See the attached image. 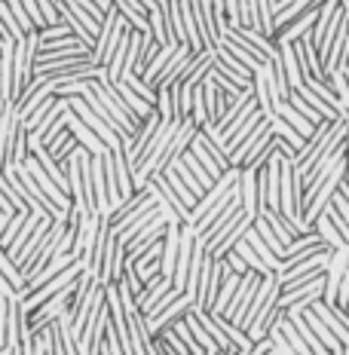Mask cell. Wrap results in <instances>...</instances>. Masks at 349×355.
<instances>
[{"mask_svg":"<svg viewBox=\"0 0 349 355\" xmlns=\"http://www.w3.org/2000/svg\"><path fill=\"white\" fill-rule=\"evenodd\" d=\"M120 80H123V83H126V86H129V89H132V92H135V95H138V98H141V101H147V105H151V107H153V101H157V89H151V86H147V83H144V80H141V77H138V73H123V77H120ZM120 80H117V83H120Z\"/></svg>","mask_w":349,"mask_h":355,"instance_id":"obj_37","label":"cell"},{"mask_svg":"<svg viewBox=\"0 0 349 355\" xmlns=\"http://www.w3.org/2000/svg\"><path fill=\"white\" fill-rule=\"evenodd\" d=\"M92 3H95V6H99V10H101V12H108V10H110V6H114V3H110V0H92Z\"/></svg>","mask_w":349,"mask_h":355,"instance_id":"obj_52","label":"cell"},{"mask_svg":"<svg viewBox=\"0 0 349 355\" xmlns=\"http://www.w3.org/2000/svg\"><path fill=\"white\" fill-rule=\"evenodd\" d=\"M193 306V300L187 297V294H178V297L169 303V306H162L157 315H151L147 322V328H151V334H162V331H169L175 322H181L184 315H187V309Z\"/></svg>","mask_w":349,"mask_h":355,"instance_id":"obj_8","label":"cell"},{"mask_svg":"<svg viewBox=\"0 0 349 355\" xmlns=\"http://www.w3.org/2000/svg\"><path fill=\"white\" fill-rule=\"evenodd\" d=\"M56 98H58V95L53 92V95H46V98H43L40 101V105H37L34 110H31V114H28L25 116V120H22V125H25V132H34L37 129V125H40L43 123V116H46L49 114V110H53V105H56Z\"/></svg>","mask_w":349,"mask_h":355,"instance_id":"obj_38","label":"cell"},{"mask_svg":"<svg viewBox=\"0 0 349 355\" xmlns=\"http://www.w3.org/2000/svg\"><path fill=\"white\" fill-rule=\"evenodd\" d=\"M331 205H334V209H337V214H340V218H343L346 224H349V202H346V196L340 193V190H334V196H331Z\"/></svg>","mask_w":349,"mask_h":355,"instance_id":"obj_49","label":"cell"},{"mask_svg":"<svg viewBox=\"0 0 349 355\" xmlns=\"http://www.w3.org/2000/svg\"><path fill=\"white\" fill-rule=\"evenodd\" d=\"M270 135H273V138H282V141H285V144H288V147H291V150H294V157H297V153H300V147H303V138L297 135V132H294V129H291V125H288L285 120H279L276 114L270 116Z\"/></svg>","mask_w":349,"mask_h":355,"instance_id":"obj_27","label":"cell"},{"mask_svg":"<svg viewBox=\"0 0 349 355\" xmlns=\"http://www.w3.org/2000/svg\"><path fill=\"white\" fill-rule=\"evenodd\" d=\"M300 315H303V322L309 324V331H313V334H316L318 340H322V346H325V349H328V352H340V349H343V346L337 343V337H334L331 331L325 328V322L318 319V315H316L309 306H307V309H300Z\"/></svg>","mask_w":349,"mask_h":355,"instance_id":"obj_22","label":"cell"},{"mask_svg":"<svg viewBox=\"0 0 349 355\" xmlns=\"http://www.w3.org/2000/svg\"><path fill=\"white\" fill-rule=\"evenodd\" d=\"M166 224H169V220L162 218V214H157V218H153L151 224H144V227H141V230H138V233L129 239V245H126V257H129V261H135V257H138V254H141V251H144L147 245H151V242L162 239V233H166Z\"/></svg>","mask_w":349,"mask_h":355,"instance_id":"obj_12","label":"cell"},{"mask_svg":"<svg viewBox=\"0 0 349 355\" xmlns=\"http://www.w3.org/2000/svg\"><path fill=\"white\" fill-rule=\"evenodd\" d=\"M276 328L282 331V337L288 340V346H291V349H294V355H313V352H309V346L303 343V337L297 334V328H294V324L285 319V315H282V319L276 322Z\"/></svg>","mask_w":349,"mask_h":355,"instance_id":"obj_34","label":"cell"},{"mask_svg":"<svg viewBox=\"0 0 349 355\" xmlns=\"http://www.w3.org/2000/svg\"><path fill=\"white\" fill-rule=\"evenodd\" d=\"M153 110L160 114L162 123H175V114H172V89H157V101H153Z\"/></svg>","mask_w":349,"mask_h":355,"instance_id":"obj_42","label":"cell"},{"mask_svg":"<svg viewBox=\"0 0 349 355\" xmlns=\"http://www.w3.org/2000/svg\"><path fill=\"white\" fill-rule=\"evenodd\" d=\"M144 187H151L153 193H157V196L162 199V202H166L169 209H172V211L178 214V220H181V224H187V220H190V209L181 202V199L175 196V190L169 187V184H166V178H162V175H151V178H147V184H144Z\"/></svg>","mask_w":349,"mask_h":355,"instance_id":"obj_16","label":"cell"},{"mask_svg":"<svg viewBox=\"0 0 349 355\" xmlns=\"http://www.w3.org/2000/svg\"><path fill=\"white\" fill-rule=\"evenodd\" d=\"M114 89H117V95H120V98H123L126 110H129V114L135 116V120H144V116H151V114H153V107L147 105V101H141L138 95L132 92V89L126 86V83H123V80H120V83H114Z\"/></svg>","mask_w":349,"mask_h":355,"instance_id":"obj_23","label":"cell"},{"mask_svg":"<svg viewBox=\"0 0 349 355\" xmlns=\"http://www.w3.org/2000/svg\"><path fill=\"white\" fill-rule=\"evenodd\" d=\"M251 220H255V218H248L245 211H239V214H236V218L224 227V230H221V233L209 242V245H205V254H209V257H218V261H221L227 251L236 248V242H239L242 236H245V230L251 227Z\"/></svg>","mask_w":349,"mask_h":355,"instance_id":"obj_4","label":"cell"},{"mask_svg":"<svg viewBox=\"0 0 349 355\" xmlns=\"http://www.w3.org/2000/svg\"><path fill=\"white\" fill-rule=\"evenodd\" d=\"M251 230H255L257 236H261V239H264V245L270 248L273 254H276L279 261H282V254H285V245H282V242H279V236L270 230V224H266V220L261 218V214H255V220H251Z\"/></svg>","mask_w":349,"mask_h":355,"instance_id":"obj_31","label":"cell"},{"mask_svg":"<svg viewBox=\"0 0 349 355\" xmlns=\"http://www.w3.org/2000/svg\"><path fill=\"white\" fill-rule=\"evenodd\" d=\"M288 105H291V107L297 110V114H303V116H307V120L313 123V125H316V123H322V116H318L316 110L309 107L307 101H303V98H300V95H297V92H291V95H288Z\"/></svg>","mask_w":349,"mask_h":355,"instance_id":"obj_46","label":"cell"},{"mask_svg":"<svg viewBox=\"0 0 349 355\" xmlns=\"http://www.w3.org/2000/svg\"><path fill=\"white\" fill-rule=\"evenodd\" d=\"M6 309H10V297H0V349L6 346Z\"/></svg>","mask_w":349,"mask_h":355,"instance_id":"obj_50","label":"cell"},{"mask_svg":"<svg viewBox=\"0 0 349 355\" xmlns=\"http://www.w3.org/2000/svg\"><path fill=\"white\" fill-rule=\"evenodd\" d=\"M175 46H178V43H169V46H160V53H157V55H153V58H151V62H147V68H144V71H141V80H144V83H147V86H151V89H153V80H157V77H160L162 64H166V62H169V58H172V53H175Z\"/></svg>","mask_w":349,"mask_h":355,"instance_id":"obj_30","label":"cell"},{"mask_svg":"<svg viewBox=\"0 0 349 355\" xmlns=\"http://www.w3.org/2000/svg\"><path fill=\"white\" fill-rule=\"evenodd\" d=\"M37 49H40V37H37V31L25 34L22 40H16V46H12V105H16L22 89L31 83V77H34Z\"/></svg>","mask_w":349,"mask_h":355,"instance_id":"obj_1","label":"cell"},{"mask_svg":"<svg viewBox=\"0 0 349 355\" xmlns=\"http://www.w3.org/2000/svg\"><path fill=\"white\" fill-rule=\"evenodd\" d=\"M65 123H68V132H71L74 138H77V144L83 147L86 153H92V157H105V153H110V147H105V141H101V138L95 135V132L89 129V125L80 123V116L74 114L71 107L65 110Z\"/></svg>","mask_w":349,"mask_h":355,"instance_id":"obj_9","label":"cell"},{"mask_svg":"<svg viewBox=\"0 0 349 355\" xmlns=\"http://www.w3.org/2000/svg\"><path fill=\"white\" fill-rule=\"evenodd\" d=\"M242 239L248 242V245H251V251H255L257 257H261V263L266 266V270H270V272H276V270H279V257H276V254H273L270 248L264 245V239H261V236H257L255 230H251V227H248V230H245V236H242Z\"/></svg>","mask_w":349,"mask_h":355,"instance_id":"obj_29","label":"cell"},{"mask_svg":"<svg viewBox=\"0 0 349 355\" xmlns=\"http://www.w3.org/2000/svg\"><path fill=\"white\" fill-rule=\"evenodd\" d=\"M71 55H89V46L77 37H62V40L40 43L37 49V62H56V58H71Z\"/></svg>","mask_w":349,"mask_h":355,"instance_id":"obj_10","label":"cell"},{"mask_svg":"<svg viewBox=\"0 0 349 355\" xmlns=\"http://www.w3.org/2000/svg\"><path fill=\"white\" fill-rule=\"evenodd\" d=\"M49 224H53V218H40V224H37V230L31 233V239L22 245V251H19V257H16V266L22 270L28 261H31V254L37 248H40V242H43V236H46V230H49Z\"/></svg>","mask_w":349,"mask_h":355,"instance_id":"obj_28","label":"cell"},{"mask_svg":"<svg viewBox=\"0 0 349 355\" xmlns=\"http://www.w3.org/2000/svg\"><path fill=\"white\" fill-rule=\"evenodd\" d=\"M22 6H25V12H28V19H31V25L40 31V28H46V21H43L40 16V6H37V0H22Z\"/></svg>","mask_w":349,"mask_h":355,"instance_id":"obj_48","label":"cell"},{"mask_svg":"<svg viewBox=\"0 0 349 355\" xmlns=\"http://www.w3.org/2000/svg\"><path fill=\"white\" fill-rule=\"evenodd\" d=\"M0 297H19L16 288H12V285L3 279V272H0Z\"/></svg>","mask_w":349,"mask_h":355,"instance_id":"obj_51","label":"cell"},{"mask_svg":"<svg viewBox=\"0 0 349 355\" xmlns=\"http://www.w3.org/2000/svg\"><path fill=\"white\" fill-rule=\"evenodd\" d=\"M28 159V132L22 120L16 123V129H12V138H10V147H6L3 153V166H22V162Z\"/></svg>","mask_w":349,"mask_h":355,"instance_id":"obj_21","label":"cell"},{"mask_svg":"<svg viewBox=\"0 0 349 355\" xmlns=\"http://www.w3.org/2000/svg\"><path fill=\"white\" fill-rule=\"evenodd\" d=\"M0 28H3V34L10 37V40H22V28H19V21L12 19V12H10V6L3 3V0H0Z\"/></svg>","mask_w":349,"mask_h":355,"instance_id":"obj_43","label":"cell"},{"mask_svg":"<svg viewBox=\"0 0 349 355\" xmlns=\"http://www.w3.org/2000/svg\"><path fill=\"white\" fill-rule=\"evenodd\" d=\"M309 309H313V313L318 315V319L325 322V328H328L331 334L337 337V343H340V346H349V331H346V324L340 322V315H337V306H334V303L316 300V303H313V306H309Z\"/></svg>","mask_w":349,"mask_h":355,"instance_id":"obj_18","label":"cell"},{"mask_svg":"<svg viewBox=\"0 0 349 355\" xmlns=\"http://www.w3.org/2000/svg\"><path fill=\"white\" fill-rule=\"evenodd\" d=\"M325 214H328V220H331V227H334V230H337L340 233V239H343L346 242V245H349V224H346V220L343 218H340V214H337V209H334V205L328 202V205H325V209H322Z\"/></svg>","mask_w":349,"mask_h":355,"instance_id":"obj_47","label":"cell"},{"mask_svg":"<svg viewBox=\"0 0 349 355\" xmlns=\"http://www.w3.org/2000/svg\"><path fill=\"white\" fill-rule=\"evenodd\" d=\"M40 218H43V214H37V211H28V218H25V224H22V230L16 233V239L10 242V248H3V251H6V257H10L12 263H16V257H19L22 245H25V242L31 239V233L37 230V224H40Z\"/></svg>","mask_w":349,"mask_h":355,"instance_id":"obj_24","label":"cell"},{"mask_svg":"<svg viewBox=\"0 0 349 355\" xmlns=\"http://www.w3.org/2000/svg\"><path fill=\"white\" fill-rule=\"evenodd\" d=\"M6 6H10V12H12V19L19 21V28H22V34H31L37 31V28L31 25V19H28V12H25V6H22V0H3Z\"/></svg>","mask_w":349,"mask_h":355,"instance_id":"obj_44","label":"cell"},{"mask_svg":"<svg viewBox=\"0 0 349 355\" xmlns=\"http://www.w3.org/2000/svg\"><path fill=\"white\" fill-rule=\"evenodd\" d=\"M169 288H175V285H172V279H169V276H162V272H157V276H153V279H147V282L141 285V294L135 297L138 309L147 315V313H151V309H153V303H157V300L162 297V294L169 291Z\"/></svg>","mask_w":349,"mask_h":355,"instance_id":"obj_17","label":"cell"},{"mask_svg":"<svg viewBox=\"0 0 349 355\" xmlns=\"http://www.w3.org/2000/svg\"><path fill=\"white\" fill-rule=\"evenodd\" d=\"M261 120H264V114H261V110H255V114H251V116H248V120H245V123L239 125V129H236V132H233V135H230V138H227V144H224V153H227V157H230V153H233V150H236V147H239V144L245 141V138H248V135H251V129H255V125H257V123H261Z\"/></svg>","mask_w":349,"mask_h":355,"instance_id":"obj_32","label":"cell"},{"mask_svg":"<svg viewBox=\"0 0 349 355\" xmlns=\"http://www.w3.org/2000/svg\"><path fill=\"white\" fill-rule=\"evenodd\" d=\"M203 355H218V352H203Z\"/></svg>","mask_w":349,"mask_h":355,"instance_id":"obj_55","label":"cell"},{"mask_svg":"<svg viewBox=\"0 0 349 355\" xmlns=\"http://www.w3.org/2000/svg\"><path fill=\"white\" fill-rule=\"evenodd\" d=\"M346 257H349V248L328 251V263H325V291H322L325 303H337V288H340V279H343Z\"/></svg>","mask_w":349,"mask_h":355,"instance_id":"obj_11","label":"cell"},{"mask_svg":"<svg viewBox=\"0 0 349 355\" xmlns=\"http://www.w3.org/2000/svg\"><path fill=\"white\" fill-rule=\"evenodd\" d=\"M337 190L346 196V202H349V184H346V181H340V187H337Z\"/></svg>","mask_w":349,"mask_h":355,"instance_id":"obj_53","label":"cell"},{"mask_svg":"<svg viewBox=\"0 0 349 355\" xmlns=\"http://www.w3.org/2000/svg\"><path fill=\"white\" fill-rule=\"evenodd\" d=\"M343 77H346V83H349V64H346V68H343Z\"/></svg>","mask_w":349,"mask_h":355,"instance_id":"obj_54","label":"cell"},{"mask_svg":"<svg viewBox=\"0 0 349 355\" xmlns=\"http://www.w3.org/2000/svg\"><path fill=\"white\" fill-rule=\"evenodd\" d=\"M162 178H166V184H169V187H172L175 190V196L178 199H181V202L184 205H187V209H193V205H196V196H193L190 193V190L187 187H184V181H181V178H178V172H175V168L172 166H169V168H162V172H160Z\"/></svg>","mask_w":349,"mask_h":355,"instance_id":"obj_35","label":"cell"},{"mask_svg":"<svg viewBox=\"0 0 349 355\" xmlns=\"http://www.w3.org/2000/svg\"><path fill=\"white\" fill-rule=\"evenodd\" d=\"M313 230L318 233V239H322L325 242V245H328V251H337V248H349L346 245V242L343 239H340V233L337 230H334V227H331V220H328V214H318V218L313 220Z\"/></svg>","mask_w":349,"mask_h":355,"instance_id":"obj_26","label":"cell"},{"mask_svg":"<svg viewBox=\"0 0 349 355\" xmlns=\"http://www.w3.org/2000/svg\"><path fill=\"white\" fill-rule=\"evenodd\" d=\"M25 218H28V211H16V214H10V220H6V227H3V233H0V248H10V242L16 239V233L22 230Z\"/></svg>","mask_w":349,"mask_h":355,"instance_id":"obj_41","label":"cell"},{"mask_svg":"<svg viewBox=\"0 0 349 355\" xmlns=\"http://www.w3.org/2000/svg\"><path fill=\"white\" fill-rule=\"evenodd\" d=\"M224 272H227V263L224 261L205 254L203 272H199V282H196V294H193V309H212L214 297H218V288H221V279H224Z\"/></svg>","mask_w":349,"mask_h":355,"instance_id":"obj_2","label":"cell"},{"mask_svg":"<svg viewBox=\"0 0 349 355\" xmlns=\"http://www.w3.org/2000/svg\"><path fill=\"white\" fill-rule=\"evenodd\" d=\"M291 46H294V55H297V64H300V71L325 83L322 62H318V53H316L313 40H309V34H303V37H297V40H291Z\"/></svg>","mask_w":349,"mask_h":355,"instance_id":"obj_13","label":"cell"},{"mask_svg":"<svg viewBox=\"0 0 349 355\" xmlns=\"http://www.w3.org/2000/svg\"><path fill=\"white\" fill-rule=\"evenodd\" d=\"M266 337H270V355H294V349L288 346V340L282 337V331L276 328V324L270 328V334Z\"/></svg>","mask_w":349,"mask_h":355,"instance_id":"obj_45","label":"cell"},{"mask_svg":"<svg viewBox=\"0 0 349 355\" xmlns=\"http://www.w3.org/2000/svg\"><path fill=\"white\" fill-rule=\"evenodd\" d=\"M291 92H297V95H300V98H303V101H307V105H309V107H313V110H316V114H318V116H322V120H337V114H334V110H331V105H328V101H322V98H318V95H316V92H309V89H307V86H303V83H300V86H294V89H291Z\"/></svg>","mask_w":349,"mask_h":355,"instance_id":"obj_33","label":"cell"},{"mask_svg":"<svg viewBox=\"0 0 349 355\" xmlns=\"http://www.w3.org/2000/svg\"><path fill=\"white\" fill-rule=\"evenodd\" d=\"M261 279H264V276H261V272H255V270L242 272L239 288L233 291V297H230L227 309H224V319H230L233 324H239V322H242L245 309H248V300H251V294H255V288L261 285Z\"/></svg>","mask_w":349,"mask_h":355,"instance_id":"obj_6","label":"cell"},{"mask_svg":"<svg viewBox=\"0 0 349 355\" xmlns=\"http://www.w3.org/2000/svg\"><path fill=\"white\" fill-rule=\"evenodd\" d=\"M68 107H71L74 114L80 116V123L89 125V129H92L95 135H99L101 141H105V147H110V150H114V147H120V144H123V138L117 135V132L110 129L108 123H101L99 116H95V110H92V107H89L86 101H83V95H68Z\"/></svg>","mask_w":349,"mask_h":355,"instance_id":"obj_5","label":"cell"},{"mask_svg":"<svg viewBox=\"0 0 349 355\" xmlns=\"http://www.w3.org/2000/svg\"><path fill=\"white\" fill-rule=\"evenodd\" d=\"M325 83L331 86V92L337 95V101H340V107L349 114V83H346V77H343V68H337V71H328V80Z\"/></svg>","mask_w":349,"mask_h":355,"instance_id":"obj_36","label":"cell"},{"mask_svg":"<svg viewBox=\"0 0 349 355\" xmlns=\"http://www.w3.org/2000/svg\"><path fill=\"white\" fill-rule=\"evenodd\" d=\"M16 123H19L16 105H3V110H0V168H3V153H6V147H10V138H12Z\"/></svg>","mask_w":349,"mask_h":355,"instance_id":"obj_25","label":"cell"},{"mask_svg":"<svg viewBox=\"0 0 349 355\" xmlns=\"http://www.w3.org/2000/svg\"><path fill=\"white\" fill-rule=\"evenodd\" d=\"M169 3V0H166ZM147 31L151 37L160 43V46H169L172 40V31H169V19H166V6H153V10H147Z\"/></svg>","mask_w":349,"mask_h":355,"instance_id":"obj_20","label":"cell"},{"mask_svg":"<svg viewBox=\"0 0 349 355\" xmlns=\"http://www.w3.org/2000/svg\"><path fill=\"white\" fill-rule=\"evenodd\" d=\"M190 53H193V49L187 46V43H178V46H175V53H172V58H169V62L162 64L160 77L153 80V89H169L172 83H178V77H181V73H184V64H187Z\"/></svg>","mask_w":349,"mask_h":355,"instance_id":"obj_14","label":"cell"},{"mask_svg":"<svg viewBox=\"0 0 349 355\" xmlns=\"http://www.w3.org/2000/svg\"><path fill=\"white\" fill-rule=\"evenodd\" d=\"M239 202H242V211L248 218H255L261 211V199H257V172L255 168H245L239 166Z\"/></svg>","mask_w":349,"mask_h":355,"instance_id":"obj_15","label":"cell"},{"mask_svg":"<svg viewBox=\"0 0 349 355\" xmlns=\"http://www.w3.org/2000/svg\"><path fill=\"white\" fill-rule=\"evenodd\" d=\"M123 270H126V248L117 242L114 230H110L105 261H101V270H99V282L101 285H117L123 279Z\"/></svg>","mask_w":349,"mask_h":355,"instance_id":"obj_7","label":"cell"},{"mask_svg":"<svg viewBox=\"0 0 349 355\" xmlns=\"http://www.w3.org/2000/svg\"><path fill=\"white\" fill-rule=\"evenodd\" d=\"M349 64V12H343V19L337 21V31L328 40L322 53V71H325V80H328V71H337V68H346Z\"/></svg>","mask_w":349,"mask_h":355,"instance_id":"obj_3","label":"cell"},{"mask_svg":"<svg viewBox=\"0 0 349 355\" xmlns=\"http://www.w3.org/2000/svg\"><path fill=\"white\" fill-rule=\"evenodd\" d=\"M0 272H3V279L6 282H10L12 288H16V294L22 291V288H25V279H22V272H19V266L10 261V257H6V251L0 248Z\"/></svg>","mask_w":349,"mask_h":355,"instance_id":"obj_40","label":"cell"},{"mask_svg":"<svg viewBox=\"0 0 349 355\" xmlns=\"http://www.w3.org/2000/svg\"><path fill=\"white\" fill-rule=\"evenodd\" d=\"M203 101H205V114H209V123L214 125L218 116L224 114V107L230 105V95H224L218 86H214L212 77H203Z\"/></svg>","mask_w":349,"mask_h":355,"instance_id":"obj_19","label":"cell"},{"mask_svg":"<svg viewBox=\"0 0 349 355\" xmlns=\"http://www.w3.org/2000/svg\"><path fill=\"white\" fill-rule=\"evenodd\" d=\"M236 254H239L242 257V261H245V266H248V270H255V272H261V276H270V270H266V266L261 263V257H257L255 254V251H251V245H248V242H245V239H239V242H236Z\"/></svg>","mask_w":349,"mask_h":355,"instance_id":"obj_39","label":"cell"}]
</instances>
